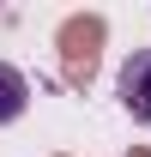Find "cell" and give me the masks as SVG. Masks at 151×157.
Segmentation results:
<instances>
[{"label": "cell", "mask_w": 151, "mask_h": 157, "mask_svg": "<svg viewBox=\"0 0 151 157\" xmlns=\"http://www.w3.org/2000/svg\"><path fill=\"white\" fill-rule=\"evenodd\" d=\"M127 157H151V151H145V145H133V151H127Z\"/></svg>", "instance_id": "cell-4"}, {"label": "cell", "mask_w": 151, "mask_h": 157, "mask_svg": "<svg viewBox=\"0 0 151 157\" xmlns=\"http://www.w3.org/2000/svg\"><path fill=\"white\" fill-rule=\"evenodd\" d=\"M24 109H30V78H24L18 67H6V60H0V127H6V121H18Z\"/></svg>", "instance_id": "cell-3"}, {"label": "cell", "mask_w": 151, "mask_h": 157, "mask_svg": "<svg viewBox=\"0 0 151 157\" xmlns=\"http://www.w3.org/2000/svg\"><path fill=\"white\" fill-rule=\"evenodd\" d=\"M115 91H121V109H127L133 121H145V127H151V48L127 55L121 78H115Z\"/></svg>", "instance_id": "cell-2"}, {"label": "cell", "mask_w": 151, "mask_h": 157, "mask_svg": "<svg viewBox=\"0 0 151 157\" xmlns=\"http://www.w3.org/2000/svg\"><path fill=\"white\" fill-rule=\"evenodd\" d=\"M103 36H109L103 12H73V18L55 30V48H60V78H67L73 91H91L97 60H103Z\"/></svg>", "instance_id": "cell-1"}]
</instances>
